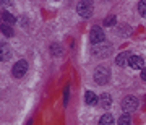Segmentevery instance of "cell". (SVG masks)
Returning a JSON list of instances; mask_svg holds the SVG:
<instances>
[{
  "mask_svg": "<svg viewBox=\"0 0 146 125\" xmlns=\"http://www.w3.org/2000/svg\"><path fill=\"white\" fill-rule=\"evenodd\" d=\"M110 102H112V98H110V94H107V93L101 94V98H99V106H101V107H109Z\"/></svg>",
  "mask_w": 146,
  "mask_h": 125,
  "instance_id": "10",
  "label": "cell"
},
{
  "mask_svg": "<svg viewBox=\"0 0 146 125\" xmlns=\"http://www.w3.org/2000/svg\"><path fill=\"white\" fill-rule=\"evenodd\" d=\"M84 102L88 106H96V104H99V98L93 91H86V94H84Z\"/></svg>",
  "mask_w": 146,
  "mask_h": 125,
  "instance_id": "7",
  "label": "cell"
},
{
  "mask_svg": "<svg viewBox=\"0 0 146 125\" xmlns=\"http://www.w3.org/2000/svg\"><path fill=\"white\" fill-rule=\"evenodd\" d=\"M0 51H2V54H0V55H2V60H7L8 55H10V51H8V46H7L5 42L0 46Z\"/></svg>",
  "mask_w": 146,
  "mask_h": 125,
  "instance_id": "14",
  "label": "cell"
},
{
  "mask_svg": "<svg viewBox=\"0 0 146 125\" xmlns=\"http://www.w3.org/2000/svg\"><path fill=\"white\" fill-rule=\"evenodd\" d=\"M119 125H131L130 114H123V115H120V119H119Z\"/></svg>",
  "mask_w": 146,
  "mask_h": 125,
  "instance_id": "13",
  "label": "cell"
},
{
  "mask_svg": "<svg viewBox=\"0 0 146 125\" xmlns=\"http://www.w3.org/2000/svg\"><path fill=\"white\" fill-rule=\"evenodd\" d=\"M128 65H130V68H135V70H143V59L138 55H131Z\"/></svg>",
  "mask_w": 146,
  "mask_h": 125,
  "instance_id": "9",
  "label": "cell"
},
{
  "mask_svg": "<svg viewBox=\"0 0 146 125\" xmlns=\"http://www.w3.org/2000/svg\"><path fill=\"white\" fill-rule=\"evenodd\" d=\"M115 21H117V16L110 15L109 18H106L104 20V26H112V25H115Z\"/></svg>",
  "mask_w": 146,
  "mask_h": 125,
  "instance_id": "16",
  "label": "cell"
},
{
  "mask_svg": "<svg viewBox=\"0 0 146 125\" xmlns=\"http://www.w3.org/2000/svg\"><path fill=\"white\" fill-rule=\"evenodd\" d=\"M89 39H91V44H93V46H99V44H102V42H104V39H106L104 31H102L99 26H94L93 29H91Z\"/></svg>",
  "mask_w": 146,
  "mask_h": 125,
  "instance_id": "2",
  "label": "cell"
},
{
  "mask_svg": "<svg viewBox=\"0 0 146 125\" xmlns=\"http://www.w3.org/2000/svg\"><path fill=\"white\" fill-rule=\"evenodd\" d=\"M130 54H127V52H122L119 54L117 57H115V63L119 65V67H125V65H128L130 63Z\"/></svg>",
  "mask_w": 146,
  "mask_h": 125,
  "instance_id": "8",
  "label": "cell"
},
{
  "mask_svg": "<svg viewBox=\"0 0 146 125\" xmlns=\"http://www.w3.org/2000/svg\"><path fill=\"white\" fill-rule=\"evenodd\" d=\"M2 20H3V25H8L10 26V25H13L16 21V18L11 13H8V11H2Z\"/></svg>",
  "mask_w": 146,
  "mask_h": 125,
  "instance_id": "11",
  "label": "cell"
},
{
  "mask_svg": "<svg viewBox=\"0 0 146 125\" xmlns=\"http://www.w3.org/2000/svg\"><path fill=\"white\" fill-rule=\"evenodd\" d=\"M141 80H143V81H146V68H143V70H141Z\"/></svg>",
  "mask_w": 146,
  "mask_h": 125,
  "instance_id": "19",
  "label": "cell"
},
{
  "mask_svg": "<svg viewBox=\"0 0 146 125\" xmlns=\"http://www.w3.org/2000/svg\"><path fill=\"white\" fill-rule=\"evenodd\" d=\"M122 109L125 110V112H133V110L138 109V99L135 96H127L123 98L122 101Z\"/></svg>",
  "mask_w": 146,
  "mask_h": 125,
  "instance_id": "4",
  "label": "cell"
},
{
  "mask_svg": "<svg viewBox=\"0 0 146 125\" xmlns=\"http://www.w3.org/2000/svg\"><path fill=\"white\" fill-rule=\"evenodd\" d=\"M76 11H78L80 16L89 18V16L93 15V5L89 2H80L78 5H76Z\"/></svg>",
  "mask_w": 146,
  "mask_h": 125,
  "instance_id": "5",
  "label": "cell"
},
{
  "mask_svg": "<svg viewBox=\"0 0 146 125\" xmlns=\"http://www.w3.org/2000/svg\"><path fill=\"white\" fill-rule=\"evenodd\" d=\"M110 80V70L104 65H99L94 72V81L98 84H107Z\"/></svg>",
  "mask_w": 146,
  "mask_h": 125,
  "instance_id": "1",
  "label": "cell"
},
{
  "mask_svg": "<svg viewBox=\"0 0 146 125\" xmlns=\"http://www.w3.org/2000/svg\"><path fill=\"white\" fill-rule=\"evenodd\" d=\"M110 52H112V47H110L109 44L104 47V42L99 44V46H94L93 47V54L96 55V57H107Z\"/></svg>",
  "mask_w": 146,
  "mask_h": 125,
  "instance_id": "6",
  "label": "cell"
},
{
  "mask_svg": "<svg viewBox=\"0 0 146 125\" xmlns=\"http://www.w3.org/2000/svg\"><path fill=\"white\" fill-rule=\"evenodd\" d=\"M0 29H2V33H3L7 37L13 36V29H11V26H8V25H2V28H0Z\"/></svg>",
  "mask_w": 146,
  "mask_h": 125,
  "instance_id": "15",
  "label": "cell"
},
{
  "mask_svg": "<svg viewBox=\"0 0 146 125\" xmlns=\"http://www.w3.org/2000/svg\"><path fill=\"white\" fill-rule=\"evenodd\" d=\"M50 51H52V52H55V55H60V47H58V46L50 47Z\"/></svg>",
  "mask_w": 146,
  "mask_h": 125,
  "instance_id": "18",
  "label": "cell"
},
{
  "mask_svg": "<svg viewBox=\"0 0 146 125\" xmlns=\"http://www.w3.org/2000/svg\"><path fill=\"white\" fill-rule=\"evenodd\" d=\"M138 11H140L141 16L146 18V2H140V3H138Z\"/></svg>",
  "mask_w": 146,
  "mask_h": 125,
  "instance_id": "17",
  "label": "cell"
},
{
  "mask_svg": "<svg viewBox=\"0 0 146 125\" xmlns=\"http://www.w3.org/2000/svg\"><path fill=\"white\" fill-rule=\"evenodd\" d=\"M115 122H114V117L110 114H104L102 117L99 119V125H114Z\"/></svg>",
  "mask_w": 146,
  "mask_h": 125,
  "instance_id": "12",
  "label": "cell"
},
{
  "mask_svg": "<svg viewBox=\"0 0 146 125\" xmlns=\"http://www.w3.org/2000/svg\"><path fill=\"white\" fill-rule=\"evenodd\" d=\"M28 72V62L26 60H18V62L13 65V70H11V73H13V76L15 78H21V76H25Z\"/></svg>",
  "mask_w": 146,
  "mask_h": 125,
  "instance_id": "3",
  "label": "cell"
}]
</instances>
